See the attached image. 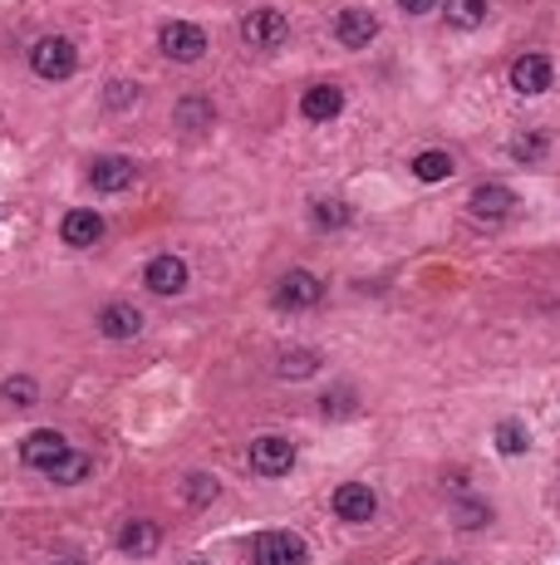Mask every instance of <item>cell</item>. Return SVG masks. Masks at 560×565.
<instances>
[{"label":"cell","instance_id":"cell-1","mask_svg":"<svg viewBox=\"0 0 560 565\" xmlns=\"http://www.w3.org/2000/svg\"><path fill=\"white\" fill-rule=\"evenodd\" d=\"M30 69H35L40 79L59 84L79 69V49H74V40H65V35H45V40H35V49H30Z\"/></svg>","mask_w":560,"mask_h":565},{"label":"cell","instance_id":"cell-2","mask_svg":"<svg viewBox=\"0 0 560 565\" xmlns=\"http://www.w3.org/2000/svg\"><path fill=\"white\" fill-rule=\"evenodd\" d=\"M157 49H163L173 65H197L207 55V30L193 25V20H167L157 30Z\"/></svg>","mask_w":560,"mask_h":565},{"label":"cell","instance_id":"cell-3","mask_svg":"<svg viewBox=\"0 0 560 565\" xmlns=\"http://www.w3.org/2000/svg\"><path fill=\"white\" fill-rule=\"evenodd\" d=\"M241 40H246L251 49H281L285 40H290V25H285L281 10L261 5V10H246V20H241Z\"/></svg>","mask_w":560,"mask_h":565},{"label":"cell","instance_id":"cell-4","mask_svg":"<svg viewBox=\"0 0 560 565\" xmlns=\"http://www.w3.org/2000/svg\"><path fill=\"white\" fill-rule=\"evenodd\" d=\"M74 447L65 443V433H55V428H35V433L20 443V463L35 467V473H50V467L59 463V457H69Z\"/></svg>","mask_w":560,"mask_h":565},{"label":"cell","instance_id":"cell-5","mask_svg":"<svg viewBox=\"0 0 560 565\" xmlns=\"http://www.w3.org/2000/svg\"><path fill=\"white\" fill-rule=\"evenodd\" d=\"M334 40H340L344 49H369L378 40V15L364 5H350L334 15Z\"/></svg>","mask_w":560,"mask_h":565},{"label":"cell","instance_id":"cell-6","mask_svg":"<svg viewBox=\"0 0 560 565\" xmlns=\"http://www.w3.org/2000/svg\"><path fill=\"white\" fill-rule=\"evenodd\" d=\"M251 467H256L261 477H285L295 467V443L281 433H266L251 443Z\"/></svg>","mask_w":560,"mask_h":565},{"label":"cell","instance_id":"cell-7","mask_svg":"<svg viewBox=\"0 0 560 565\" xmlns=\"http://www.w3.org/2000/svg\"><path fill=\"white\" fill-rule=\"evenodd\" d=\"M320 296H325V286H320V276H310V270H285L281 276V286H276V306L281 310H310V306H320Z\"/></svg>","mask_w":560,"mask_h":565},{"label":"cell","instance_id":"cell-8","mask_svg":"<svg viewBox=\"0 0 560 565\" xmlns=\"http://www.w3.org/2000/svg\"><path fill=\"white\" fill-rule=\"evenodd\" d=\"M330 507H334V517H340V521H350V527H364V521H374L378 497H374V487H369V483H344V487L330 497Z\"/></svg>","mask_w":560,"mask_h":565},{"label":"cell","instance_id":"cell-9","mask_svg":"<svg viewBox=\"0 0 560 565\" xmlns=\"http://www.w3.org/2000/svg\"><path fill=\"white\" fill-rule=\"evenodd\" d=\"M468 212L477 217V222H506V217L516 212V192L506 182H482L477 192L468 197Z\"/></svg>","mask_w":560,"mask_h":565},{"label":"cell","instance_id":"cell-10","mask_svg":"<svg viewBox=\"0 0 560 565\" xmlns=\"http://www.w3.org/2000/svg\"><path fill=\"white\" fill-rule=\"evenodd\" d=\"M305 561H310V551L290 531H266L256 541V565H305Z\"/></svg>","mask_w":560,"mask_h":565},{"label":"cell","instance_id":"cell-11","mask_svg":"<svg viewBox=\"0 0 560 565\" xmlns=\"http://www.w3.org/2000/svg\"><path fill=\"white\" fill-rule=\"evenodd\" d=\"M551 84H556V65H551L546 55H536V49H531V55H521V59L512 65V89L526 93V99H531V93H546Z\"/></svg>","mask_w":560,"mask_h":565},{"label":"cell","instance_id":"cell-12","mask_svg":"<svg viewBox=\"0 0 560 565\" xmlns=\"http://www.w3.org/2000/svg\"><path fill=\"white\" fill-rule=\"evenodd\" d=\"M187 261L183 256H157V261H147V276H143V286L153 290V296H183L187 290Z\"/></svg>","mask_w":560,"mask_h":565},{"label":"cell","instance_id":"cell-13","mask_svg":"<svg viewBox=\"0 0 560 565\" xmlns=\"http://www.w3.org/2000/svg\"><path fill=\"white\" fill-rule=\"evenodd\" d=\"M133 177H139V163L123 158V153H109V158L94 163L89 182H94V192H129Z\"/></svg>","mask_w":560,"mask_h":565},{"label":"cell","instance_id":"cell-14","mask_svg":"<svg viewBox=\"0 0 560 565\" xmlns=\"http://www.w3.org/2000/svg\"><path fill=\"white\" fill-rule=\"evenodd\" d=\"M99 236H103V217L89 212V207H79V212H69L65 222H59V242L74 246V251L99 246Z\"/></svg>","mask_w":560,"mask_h":565},{"label":"cell","instance_id":"cell-15","mask_svg":"<svg viewBox=\"0 0 560 565\" xmlns=\"http://www.w3.org/2000/svg\"><path fill=\"white\" fill-rule=\"evenodd\" d=\"M340 109H344V89H340V84H315V89H305V99H300V113L310 123L340 119Z\"/></svg>","mask_w":560,"mask_h":565},{"label":"cell","instance_id":"cell-16","mask_svg":"<svg viewBox=\"0 0 560 565\" xmlns=\"http://www.w3.org/2000/svg\"><path fill=\"white\" fill-rule=\"evenodd\" d=\"M163 546V531L153 527V521H143V517H133V521H123L119 527V551L123 556H153V551Z\"/></svg>","mask_w":560,"mask_h":565},{"label":"cell","instance_id":"cell-17","mask_svg":"<svg viewBox=\"0 0 560 565\" xmlns=\"http://www.w3.org/2000/svg\"><path fill=\"white\" fill-rule=\"evenodd\" d=\"M99 330L103 340H133V334H143V315L133 306H123V300H113V306L99 310Z\"/></svg>","mask_w":560,"mask_h":565},{"label":"cell","instance_id":"cell-18","mask_svg":"<svg viewBox=\"0 0 560 565\" xmlns=\"http://www.w3.org/2000/svg\"><path fill=\"white\" fill-rule=\"evenodd\" d=\"M487 0H448V10H442V20H448L452 30H477L482 20H487Z\"/></svg>","mask_w":560,"mask_h":565},{"label":"cell","instance_id":"cell-19","mask_svg":"<svg viewBox=\"0 0 560 565\" xmlns=\"http://www.w3.org/2000/svg\"><path fill=\"white\" fill-rule=\"evenodd\" d=\"M452 153H442V148H428V153H418L414 158V177L418 182H442V177H452Z\"/></svg>","mask_w":560,"mask_h":565},{"label":"cell","instance_id":"cell-20","mask_svg":"<svg viewBox=\"0 0 560 565\" xmlns=\"http://www.w3.org/2000/svg\"><path fill=\"white\" fill-rule=\"evenodd\" d=\"M546 153H551V139H546V133H536V129H526V133H516V139H512V158L526 163V167H536Z\"/></svg>","mask_w":560,"mask_h":565},{"label":"cell","instance_id":"cell-21","mask_svg":"<svg viewBox=\"0 0 560 565\" xmlns=\"http://www.w3.org/2000/svg\"><path fill=\"white\" fill-rule=\"evenodd\" d=\"M173 119H177V129L183 133H207L211 129V103L207 99H183Z\"/></svg>","mask_w":560,"mask_h":565},{"label":"cell","instance_id":"cell-22","mask_svg":"<svg viewBox=\"0 0 560 565\" xmlns=\"http://www.w3.org/2000/svg\"><path fill=\"white\" fill-rule=\"evenodd\" d=\"M89 473H94L89 457H84V453H69V457H59V463L50 467L45 477H50V483H59V487H74V483H84Z\"/></svg>","mask_w":560,"mask_h":565},{"label":"cell","instance_id":"cell-23","mask_svg":"<svg viewBox=\"0 0 560 565\" xmlns=\"http://www.w3.org/2000/svg\"><path fill=\"white\" fill-rule=\"evenodd\" d=\"M0 399H6V403H15V408H30V403L40 399V384L30 379V374H10V379L0 384Z\"/></svg>","mask_w":560,"mask_h":565},{"label":"cell","instance_id":"cell-24","mask_svg":"<svg viewBox=\"0 0 560 565\" xmlns=\"http://www.w3.org/2000/svg\"><path fill=\"white\" fill-rule=\"evenodd\" d=\"M315 369H320V354H315V350H290V354H281V379H310Z\"/></svg>","mask_w":560,"mask_h":565},{"label":"cell","instance_id":"cell-25","mask_svg":"<svg viewBox=\"0 0 560 565\" xmlns=\"http://www.w3.org/2000/svg\"><path fill=\"white\" fill-rule=\"evenodd\" d=\"M452 517H458V527H462V531H482V527L492 521V507H487V501H468V497H462Z\"/></svg>","mask_w":560,"mask_h":565},{"label":"cell","instance_id":"cell-26","mask_svg":"<svg viewBox=\"0 0 560 565\" xmlns=\"http://www.w3.org/2000/svg\"><path fill=\"white\" fill-rule=\"evenodd\" d=\"M496 447H502L506 457H521V453H526V428L516 423V418H506V423H496Z\"/></svg>","mask_w":560,"mask_h":565},{"label":"cell","instance_id":"cell-27","mask_svg":"<svg viewBox=\"0 0 560 565\" xmlns=\"http://www.w3.org/2000/svg\"><path fill=\"white\" fill-rule=\"evenodd\" d=\"M217 483H211V477L207 473H193V477H187V483H183V501H187V507H207V501L211 497H217Z\"/></svg>","mask_w":560,"mask_h":565},{"label":"cell","instance_id":"cell-28","mask_svg":"<svg viewBox=\"0 0 560 565\" xmlns=\"http://www.w3.org/2000/svg\"><path fill=\"white\" fill-rule=\"evenodd\" d=\"M350 207L344 202H330V197H325V202H315V226H325V232H334V226H350Z\"/></svg>","mask_w":560,"mask_h":565},{"label":"cell","instance_id":"cell-29","mask_svg":"<svg viewBox=\"0 0 560 565\" xmlns=\"http://www.w3.org/2000/svg\"><path fill=\"white\" fill-rule=\"evenodd\" d=\"M103 103H109V109H133V103H139V84H133V79H113L109 93H103Z\"/></svg>","mask_w":560,"mask_h":565},{"label":"cell","instance_id":"cell-30","mask_svg":"<svg viewBox=\"0 0 560 565\" xmlns=\"http://www.w3.org/2000/svg\"><path fill=\"white\" fill-rule=\"evenodd\" d=\"M320 413H325V418H344V413H354V394H350V389H330V394L320 399Z\"/></svg>","mask_w":560,"mask_h":565},{"label":"cell","instance_id":"cell-31","mask_svg":"<svg viewBox=\"0 0 560 565\" xmlns=\"http://www.w3.org/2000/svg\"><path fill=\"white\" fill-rule=\"evenodd\" d=\"M438 5V0H398V10H404V15H422V10H432Z\"/></svg>","mask_w":560,"mask_h":565},{"label":"cell","instance_id":"cell-32","mask_svg":"<svg viewBox=\"0 0 560 565\" xmlns=\"http://www.w3.org/2000/svg\"><path fill=\"white\" fill-rule=\"evenodd\" d=\"M55 565H84V561H79V556H59Z\"/></svg>","mask_w":560,"mask_h":565},{"label":"cell","instance_id":"cell-33","mask_svg":"<svg viewBox=\"0 0 560 565\" xmlns=\"http://www.w3.org/2000/svg\"><path fill=\"white\" fill-rule=\"evenodd\" d=\"M193 565H207V561H193Z\"/></svg>","mask_w":560,"mask_h":565}]
</instances>
